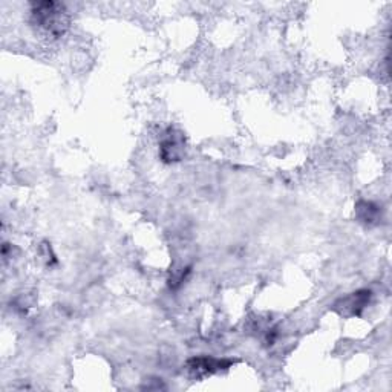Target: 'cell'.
Listing matches in <instances>:
<instances>
[{
    "label": "cell",
    "instance_id": "obj_3",
    "mask_svg": "<svg viewBox=\"0 0 392 392\" xmlns=\"http://www.w3.org/2000/svg\"><path fill=\"white\" fill-rule=\"evenodd\" d=\"M233 365L232 360L215 359V357H194L187 361V368L195 376H210L218 371L227 369Z\"/></svg>",
    "mask_w": 392,
    "mask_h": 392
},
{
    "label": "cell",
    "instance_id": "obj_5",
    "mask_svg": "<svg viewBox=\"0 0 392 392\" xmlns=\"http://www.w3.org/2000/svg\"><path fill=\"white\" fill-rule=\"evenodd\" d=\"M357 215L361 221H364V223L373 224L378 221L380 208H378V206L369 203V201H360V203L357 204Z\"/></svg>",
    "mask_w": 392,
    "mask_h": 392
},
{
    "label": "cell",
    "instance_id": "obj_1",
    "mask_svg": "<svg viewBox=\"0 0 392 392\" xmlns=\"http://www.w3.org/2000/svg\"><path fill=\"white\" fill-rule=\"evenodd\" d=\"M34 23L51 36H62L68 28L65 8L55 2H38L33 6Z\"/></svg>",
    "mask_w": 392,
    "mask_h": 392
},
{
    "label": "cell",
    "instance_id": "obj_4",
    "mask_svg": "<svg viewBox=\"0 0 392 392\" xmlns=\"http://www.w3.org/2000/svg\"><path fill=\"white\" fill-rule=\"evenodd\" d=\"M371 299V291L369 290H360L357 293H353L349 297L341 300L344 308L349 311V314H360L361 309H364Z\"/></svg>",
    "mask_w": 392,
    "mask_h": 392
},
{
    "label": "cell",
    "instance_id": "obj_2",
    "mask_svg": "<svg viewBox=\"0 0 392 392\" xmlns=\"http://www.w3.org/2000/svg\"><path fill=\"white\" fill-rule=\"evenodd\" d=\"M184 154V138L183 134L175 129H167L159 143V157L164 163H175Z\"/></svg>",
    "mask_w": 392,
    "mask_h": 392
}]
</instances>
